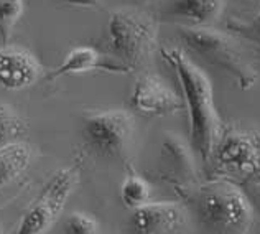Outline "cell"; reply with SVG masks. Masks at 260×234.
I'll use <instances>...</instances> for the list:
<instances>
[{"label":"cell","instance_id":"obj_14","mask_svg":"<svg viewBox=\"0 0 260 234\" xmlns=\"http://www.w3.org/2000/svg\"><path fill=\"white\" fill-rule=\"evenodd\" d=\"M33 150L25 142H10L0 147V190L9 187L28 168Z\"/></svg>","mask_w":260,"mask_h":234},{"label":"cell","instance_id":"obj_13","mask_svg":"<svg viewBox=\"0 0 260 234\" xmlns=\"http://www.w3.org/2000/svg\"><path fill=\"white\" fill-rule=\"evenodd\" d=\"M92 70H104L111 73H128L127 68L120 63L104 60L101 54L91 46H78L66 54L64 61L53 71L51 79L59 76H70V74H81Z\"/></svg>","mask_w":260,"mask_h":234},{"label":"cell","instance_id":"obj_1","mask_svg":"<svg viewBox=\"0 0 260 234\" xmlns=\"http://www.w3.org/2000/svg\"><path fill=\"white\" fill-rule=\"evenodd\" d=\"M161 56L172 65L180 81L189 119L191 147L204 163H209L211 154L222 130L211 81L206 73L198 68L180 48H163Z\"/></svg>","mask_w":260,"mask_h":234},{"label":"cell","instance_id":"obj_5","mask_svg":"<svg viewBox=\"0 0 260 234\" xmlns=\"http://www.w3.org/2000/svg\"><path fill=\"white\" fill-rule=\"evenodd\" d=\"M134 117L122 109L94 112L83 122V139L92 154L102 158H122L132 147Z\"/></svg>","mask_w":260,"mask_h":234},{"label":"cell","instance_id":"obj_19","mask_svg":"<svg viewBox=\"0 0 260 234\" xmlns=\"http://www.w3.org/2000/svg\"><path fill=\"white\" fill-rule=\"evenodd\" d=\"M232 28L237 33H241L242 37L254 40L260 43V12L254 17V20L249 23H232Z\"/></svg>","mask_w":260,"mask_h":234},{"label":"cell","instance_id":"obj_6","mask_svg":"<svg viewBox=\"0 0 260 234\" xmlns=\"http://www.w3.org/2000/svg\"><path fill=\"white\" fill-rule=\"evenodd\" d=\"M78 182L79 171L76 168L58 170L22 216L15 234H46L64 210Z\"/></svg>","mask_w":260,"mask_h":234},{"label":"cell","instance_id":"obj_4","mask_svg":"<svg viewBox=\"0 0 260 234\" xmlns=\"http://www.w3.org/2000/svg\"><path fill=\"white\" fill-rule=\"evenodd\" d=\"M109 40L115 58L132 71L145 65L156 50V26L147 13L120 9L109 18Z\"/></svg>","mask_w":260,"mask_h":234},{"label":"cell","instance_id":"obj_21","mask_svg":"<svg viewBox=\"0 0 260 234\" xmlns=\"http://www.w3.org/2000/svg\"><path fill=\"white\" fill-rule=\"evenodd\" d=\"M252 195H254L257 210L260 211V185H257V187H254V190H252Z\"/></svg>","mask_w":260,"mask_h":234},{"label":"cell","instance_id":"obj_2","mask_svg":"<svg viewBox=\"0 0 260 234\" xmlns=\"http://www.w3.org/2000/svg\"><path fill=\"white\" fill-rule=\"evenodd\" d=\"M193 211L204 234H247L254 223V204L229 180L201 185L193 196Z\"/></svg>","mask_w":260,"mask_h":234},{"label":"cell","instance_id":"obj_18","mask_svg":"<svg viewBox=\"0 0 260 234\" xmlns=\"http://www.w3.org/2000/svg\"><path fill=\"white\" fill-rule=\"evenodd\" d=\"M64 234H99V224L91 215L71 213L64 219Z\"/></svg>","mask_w":260,"mask_h":234},{"label":"cell","instance_id":"obj_11","mask_svg":"<svg viewBox=\"0 0 260 234\" xmlns=\"http://www.w3.org/2000/svg\"><path fill=\"white\" fill-rule=\"evenodd\" d=\"M224 0H168L163 15L184 26H206L221 15Z\"/></svg>","mask_w":260,"mask_h":234},{"label":"cell","instance_id":"obj_10","mask_svg":"<svg viewBox=\"0 0 260 234\" xmlns=\"http://www.w3.org/2000/svg\"><path fill=\"white\" fill-rule=\"evenodd\" d=\"M42 74V66L30 51L5 46L0 50V86L10 91L30 87Z\"/></svg>","mask_w":260,"mask_h":234},{"label":"cell","instance_id":"obj_17","mask_svg":"<svg viewBox=\"0 0 260 234\" xmlns=\"http://www.w3.org/2000/svg\"><path fill=\"white\" fill-rule=\"evenodd\" d=\"M25 10L23 0H0V40L7 45Z\"/></svg>","mask_w":260,"mask_h":234},{"label":"cell","instance_id":"obj_9","mask_svg":"<svg viewBox=\"0 0 260 234\" xmlns=\"http://www.w3.org/2000/svg\"><path fill=\"white\" fill-rule=\"evenodd\" d=\"M184 224V211L170 201H148L135 208L130 216L134 234H172Z\"/></svg>","mask_w":260,"mask_h":234},{"label":"cell","instance_id":"obj_12","mask_svg":"<svg viewBox=\"0 0 260 234\" xmlns=\"http://www.w3.org/2000/svg\"><path fill=\"white\" fill-rule=\"evenodd\" d=\"M161 168L175 183L184 185L194 178L196 168L189 149L173 134H168L161 143Z\"/></svg>","mask_w":260,"mask_h":234},{"label":"cell","instance_id":"obj_8","mask_svg":"<svg viewBox=\"0 0 260 234\" xmlns=\"http://www.w3.org/2000/svg\"><path fill=\"white\" fill-rule=\"evenodd\" d=\"M132 106L142 114L168 115L183 107V99L161 78L155 74L142 76L134 87Z\"/></svg>","mask_w":260,"mask_h":234},{"label":"cell","instance_id":"obj_7","mask_svg":"<svg viewBox=\"0 0 260 234\" xmlns=\"http://www.w3.org/2000/svg\"><path fill=\"white\" fill-rule=\"evenodd\" d=\"M209 162L228 177L250 180L260 175V132L245 129H222Z\"/></svg>","mask_w":260,"mask_h":234},{"label":"cell","instance_id":"obj_16","mask_svg":"<svg viewBox=\"0 0 260 234\" xmlns=\"http://www.w3.org/2000/svg\"><path fill=\"white\" fill-rule=\"evenodd\" d=\"M26 130L25 121L17 111L7 104H0V147L5 143L17 142Z\"/></svg>","mask_w":260,"mask_h":234},{"label":"cell","instance_id":"obj_15","mask_svg":"<svg viewBox=\"0 0 260 234\" xmlns=\"http://www.w3.org/2000/svg\"><path fill=\"white\" fill-rule=\"evenodd\" d=\"M120 201L125 208L135 210L152 199V188L147 180L139 175H128L120 185Z\"/></svg>","mask_w":260,"mask_h":234},{"label":"cell","instance_id":"obj_20","mask_svg":"<svg viewBox=\"0 0 260 234\" xmlns=\"http://www.w3.org/2000/svg\"><path fill=\"white\" fill-rule=\"evenodd\" d=\"M59 2H64L73 7H83V9H89V7L98 5V0H59Z\"/></svg>","mask_w":260,"mask_h":234},{"label":"cell","instance_id":"obj_3","mask_svg":"<svg viewBox=\"0 0 260 234\" xmlns=\"http://www.w3.org/2000/svg\"><path fill=\"white\" fill-rule=\"evenodd\" d=\"M178 35L191 51L228 73L241 89L247 91L257 82V71L225 33L208 26H180Z\"/></svg>","mask_w":260,"mask_h":234}]
</instances>
